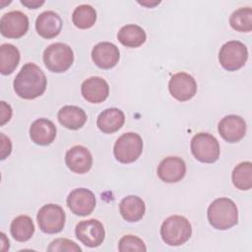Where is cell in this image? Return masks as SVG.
<instances>
[{
  "label": "cell",
  "instance_id": "6da1fadb",
  "mask_svg": "<svg viewBox=\"0 0 252 252\" xmlns=\"http://www.w3.org/2000/svg\"><path fill=\"white\" fill-rule=\"evenodd\" d=\"M47 80L41 69L34 63L25 64L17 74L13 87L21 98L33 99L40 96L46 89Z\"/></svg>",
  "mask_w": 252,
  "mask_h": 252
},
{
  "label": "cell",
  "instance_id": "7a4b0ae2",
  "mask_svg": "<svg viewBox=\"0 0 252 252\" xmlns=\"http://www.w3.org/2000/svg\"><path fill=\"white\" fill-rule=\"evenodd\" d=\"M210 224L219 230H225L238 222L235 203L228 198H218L211 203L207 212Z\"/></svg>",
  "mask_w": 252,
  "mask_h": 252
},
{
  "label": "cell",
  "instance_id": "3957f363",
  "mask_svg": "<svg viewBox=\"0 0 252 252\" xmlns=\"http://www.w3.org/2000/svg\"><path fill=\"white\" fill-rule=\"evenodd\" d=\"M191 234V223L183 216H170L163 220L160 226V236L163 242L169 246L184 244Z\"/></svg>",
  "mask_w": 252,
  "mask_h": 252
},
{
  "label": "cell",
  "instance_id": "277c9868",
  "mask_svg": "<svg viewBox=\"0 0 252 252\" xmlns=\"http://www.w3.org/2000/svg\"><path fill=\"white\" fill-rule=\"evenodd\" d=\"M43 62L49 71L53 73H63L67 71L74 62L73 50L66 43H52L43 51Z\"/></svg>",
  "mask_w": 252,
  "mask_h": 252
},
{
  "label": "cell",
  "instance_id": "5b68a950",
  "mask_svg": "<svg viewBox=\"0 0 252 252\" xmlns=\"http://www.w3.org/2000/svg\"><path fill=\"white\" fill-rule=\"evenodd\" d=\"M143 152V140L137 133L128 132L121 135L114 144L115 158L122 163H131L139 158Z\"/></svg>",
  "mask_w": 252,
  "mask_h": 252
},
{
  "label": "cell",
  "instance_id": "8992f818",
  "mask_svg": "<svg viewBox=\"0 0 252 252\" xmlns=\"http://www.w3.org/2000/svg\"><path fill=\"white\" fill-rule=\"evenodd\" d=\"M191 152L196 159L213 163L220 158V144L215 136L209 133H198L191 140Z\"/></svg>",
  "mask_w": 252,
  "mask_h": 252
},
{
  "label": "cell",
  "instance_id": "52a82bcc",
  "mask_svg": "<svg viewBox=\"0 0 252 252\" xmlns=\"http://www.w3.org/2000/svg\"><path fill=\"white\" fill-rule=\"evenodd\" d=\"M248 58V50L239 40L225 42L220 49L219 61L226 71H236L244 66Z\"/></svg>",
  "mask_w": 252,
  "mask_h": 252
},
{
  "label": "cell",
  "instance_id": "ba28073f",
  "mask_svg": "<svg viewBox=\"0 0 252 252\" xmlns=\"http://www.w3.org/2000/svg\"><path fill=\"white\" fill-rule=\"evenodd\" d=\"M65 212L56 204L42 206L36 216L40 230L48 234L60 232L65 225Z\"/></svg>",
  "mask_w": 252,
  "mask_h": 252
},
{
  "label": "cell",
  "instance_id": "9c48e42d",
  "mask_svg": "<svg viewBox=\"0 0 252 252\" xmlns=\"http://www.w3.org/2000/svg\"><path fill=\"white\" fill-rule=\"evenodd\" d=\"M76 237L88 247H97L104 240L105 231L102 223L94 219L82 220L75 228Z\"/></svg>",
  "mask_w": 252,
  "mask_h": 252
},
{
  "label": "cell",
  "instance_id": "30bf717a",
  "mask_svg": "<svg viewBox=\"0 0 252 252\" xmlns=\"http://www.w3.org/2000/svg\"><path fill=\"white\" fill-rule=\"evenodd\" d=\"M29 30V18L21 11H11L0 19V32L8 38L22 37Z\"/></svg>",
  "mask_w": 252,
  "mask_h": 252
},
{
  "label": "cell",
  "instance_id": "8fae6325",
  "mask_svg": "<svg viewBox=\"0 0 252 252\" xmlns=\"http://www.w3.org/2000/svg\"><path fill=\"white\" fill-rule=\"evenodd\" d=\"M168 90L175 99L179 101H186L196 94L197 83L191 75L185 72H179L170 78Z\"/></svg>",
  "mask_w": 252,
  "mask_h": 252
},
{
  "label": "cell",
  "instance_id": "7c38bea8",
  "mask_svg": "<svg viewBox=\"0 0 252 252\" xmlns=\"http://www.w3.org/2000/svg\"><path fill=\"white\" fill-rule=\"evenodd\" d=\"M95 196L87 188H77L70 192L67 197V206L77 216H88L95 208Z\"/></svg>",
  "mask_w": 252,
  "mask_h": 252
},
{
  "label": "cell",
  "instance_id": "4fadbf2b",
  "mask_svg": "<svg viewBox=\"0 0 252 252\" xmlns=\"http://www.w3.org/2000/svg\"><path fill=\"white\" fill-rule=\"evenodd\" d=\"M218 131L224 141L237 143L245 136L246 123L244 119L238 115H226L219 122Z\"/></svg>",
  "mask_w": 252,
  "mask_h": 252
},
{
  "label": "cell",
  "instance_id": "5bb4252c",
  "mask_svg": "<svg viewBox=\"0 0 252 252\" xmlns=\"http://www.w3.org/2000/svg\"><path fill=\"white\" fill-rule=\"evenodd\" d=\"M65 162L71 171L83 174L91 169L93 165V157L86 147L77 145L66 152Z\"/></svg>",
  "mask_w": 252,
  "mask_h": 252
},
{
  "label": "cell",
  "instance_id": "9a60e30c",
  "mask_svg": "<svg viewBox=\"0 0 252 252\" xmlns=\"http://www.w3.org/2000/svg\"><path fill=\"white\" fill-rule=\"evenodd\" d=\"M186 173L185 161L178 157H167L158 166V177L166 183L180 181Z\"/></svg>",
  "mask_w": 252,
  "mask_h": 252
},
{
  "label": "cell",
  "instance_id": "2e32d148",
  "mask_svg": "<svg viewBox=\"0 0 252 252\" xmlns=\"http://www.w3.org/2000/svg\"><path fill=\"white\" fill-rule=\"evenodd\" d=\"M120 53L118 47L108 41L99 42L92 50L94 63L101 69H111L119 61Z\"/></svg>",
  "mask_w": 252,
  "mask_h": 252
},
{
  "label": "cell",
  "instance_id": "e0dca14e",
  "mask_svg": "<svg viewBox=\"0 0 252 252\" xmlns=\"http://www.w3.org/2000/svg\"><path fill=\"white\" fill-rule=\"evenodd\" d=\"M83 97L91 103H100L104 101L109 94L107 82L100 77H91L85 80L81 86Z\"/></svg>",
  "mask_w": 252,
  "mask_h": 252
},
{
  "label": "cell",
  "instance_id": "ac0fdd59",
  "mask_svg": "<svg viewBox=\"0 0 252 252\" xmlns=\"http://www.w3.org/2000/svg\"><path fill=\"white\" fill-rule=\"evenodd\" d=\"M62 25V20L57 13L53 11H44L36 18L35 30L41 37L50 39L60 33Z\"/></svg>",
  "mask_w": 252,
  "mask_h": 252
},
{
  "label": "cell",
  "instance_id": "d6986e66",
  "mask_svg": "<svg viewBox=\"0 0 252 252\" xmlns=\"http://www.w3.org/2000/svg\"><path fill=\"white\" fill-rule=\"evenodd\" d=\"M56 126L47 118L34 120L30 127V137L32 141L39 146L50 145L56 137Z\"/></svg>",
  "mask_w": 252,
  "mask_h": 252
},
{
  "label": "cell",
  "instance_id": "ffe728a7",
  "mask_svg": "<svg viewBox=\"0 0 252 252\" xmlns=\"http://www.w3.org/2000/svg\"><path fill=\"white\" fill-rule=\"evenodd\" d=\"M125 122V115L119 108L112 107L103 110L96 119L98 129L105 134H112L118 131Z\"/></svg>",
  "mask_w": 252,
  "mask_h": 252
},
{
  "label": "cell",
  "instance_id": "44dd1931",
  "mask_svg": "<svg viewBox=\"0 0 252 252\" xmlns=\"http://www.w3.org/2000/svg\"><path fill=\"white\" fill-rule=\"evenodd\" d=\"M59 123L67 129L78 130L82 128L87 121L86 112L76 105H65L57 113Z\"/></svg>",
  "mask_w": 252,
  "mask_h": 252
},
{
  "label": "cell",
  "instance_id": "7402d4cb",
  "mask_svg": "<svg viewBox=\"0 0 252 252\" xmlns=\"http://www.w3.org/2000/svg\"><path fill=\"white\" fill-rule=\"evenodd\" d=\"M119 211L125 220L129 222H136L144 217L146 206L140 197L129 195L121 200L119 204Z\"/></svg>",
  "mask_w": 252,
  "mask_h": 252
},
{
  "label": "cell",
  "instance_id": "603a6c76",
  "mask_svg": "<svg viewBox=\"0 0 252 252\" xmlns=\"http://www.w3.org/2000/svg\"><path fill=\"white\" fill-rule=\"evenodd\" d=\"M117 38L124 46L136 48L146 41L147 34L140 26L126 25L119 30Z\"/></svg>",
  "mask_w": 252,
  "mask_h": 252
},
{
  "label": "cell",
  "instance_id": "cb8c5ba5",
  "mask_svg": "<svg viewBox=\"0 0 252 252\" xmlns=\"http://www.w3.org/2000/svg\"><path fill=\"white\" fill-rule=\"evenodd\" d=\"M10 231L15 240L19 242L28 241L34 233L33 221L29 216L21 215L12 220Z\"/></svg>",
  "mask_w": 252,
  "mask_h": 252
},
{
  "label": "cell",
  "instance_id": "d4e9b609",
  "mask_svg": "<svg viewBox=\"0 0 252 252\" xmlns=\"http://www.w3.org/2000/svg\"><path fill=\"white\" fill-rule=\"evenodd\" d=\"M20 62L19 49L11 44L4 43L0 46V72L3 75L12 74Z\"/></svg>",
  "mask_w": 252,
  "mask_h": 252
},
{
  "label": "cell",
  "instance_id": "484cf974",
  "mask_svg": "<svg viewBox=\"0 0 252 252\" xmlns=\"http://www.w3.org/2000/svg\"><path fill=\"white\" fill-rule=\"evenodd\" d=\"M233 185L239 190H249L252 187V163L243 161L236 165L231 174Z\"/></svg>",
  "mask_w": 252,
  "mask_h": 252
},
{
  "label": "cell",
  "instance_id": "4316f807",
  "mask_svg": "<svg viewBox=\"0 0 252 252\" xmlns=\"http://www.w3.org/2000/svg\"><path fill=\"white\" fill-rule=\"evenodd\" d=\"M72 21L73 24L79 29H90L96 21V12L91 5H80L75 8L72 14Z\"/></svg>",
  "mask_w": 252,
  "mask_h": 252
},
{
  "label": "cell",
  "instance_id": "83f0119b",
  "mask_svg": "<svg viewBox=\"0 0 252 252\" xmlns=\"http://www.w3.org/2000/svg\"><path fill=\"white\" fill-rule=\"evenodd\" d=\"M231 28L240 32H249L252 30V9L250 7H241L235 10L230 18Z\"/></svg>",
  "mask_w": 252,
  "mask_h": 252
},
{
  "label": "cell",
  "instance_id": "f1b7e54d",
  "mask_svg": "<svg viewBox=\"0 0 252 252\" xmlns=\"http://www.w3.org/2000/svg\"><path fill=\"white\" fill-rule=\"evenodd\" d=\"M118 249L120 252L128 251H147V247L144 241L136 235L127 234L124 235L118 243Z\"/></svg>",
  "mask_w": 252,
  "mask_h": 252
},
{
  "label": "cell",
  "instance_id": "f546056e",
  "mask_svg": "<svg viewBox=\"0 0 252 252\" xmlns=\"http://www.w3.org/2000/svg\"><path fill=\"white\" fill-rule=\"evenodd\" d=\"M47 251L52 252H62V251H68V252H81L82 249L80 246H78L74 241L69 240L67 238H57L53 240L49 246L47 247Z\"/></svg>",
  "mask_w": 252,
  "mask_h": 252
},
{
  "label": "cell",
  "instance_id": "4dcf8cb0",
  "mask_svg": "<svg viewBox=\"0 0 252 252\" xmlns=\"http://www.w3.org/2000/svg\"><path fill=\"white\" fill-rule=\"evenodd\" d=\"M1 139V146H0V152H1V159H5L12 151V144L8 137H6L3 133L0 134Z\"/></svg>",
  "mask_w": 252,
  "mask_h": 252
},
{
  "label": "cell",
  "instance_id": "1f68e13d",
  "mask_svg": "<svg viewBox=\"0 0 252 252\" xmlns=\"http://www.w3.org/2000/svg\"><path fill=\"white\" fill-rule=\"evenodd\" d=\"M0 117H1V122L0 125H4L6 122H8L12 116V108L9 104H7L5 101H1L0 105Z\"/></svg>",
  "mask_w": 252,
  "mask_h": 252
},
{
  "label": "cell",
  "instance_id": "d6a6232c",
  "mask_svg": "<svg viewBox=\"0 0 252 252\" xmlns=\"http://www.w3.org/2000/svg\"><path fill=\"white\" fill-rule=\"evenodd\" d=\"M21 3L25 6H27L28 8L30 9H36L38 8L39 6H41L44 1H37V0H33V1H31V0H21Z\"/></svg>",
  "mask_w": 252,
  "mask_h": 252
},
{
  "label": "cell",
  "instance_id": "836d02e7",
  "mask_svg": "<svg viewBox=\"0 0 252 252\" xmlns=\"http://www.w3.org/2000/svg\"><path fill=\"white\" fill-rule=\"evenodd\" d=\"M141 5H143V6H147V7H150V8H152V7H154V6H156V5H158V3H159V1L158 2H139Z\"/></svg>",
  "mask_w": 252,
  "mask_h": 252
}]
</instances>
